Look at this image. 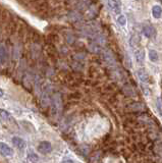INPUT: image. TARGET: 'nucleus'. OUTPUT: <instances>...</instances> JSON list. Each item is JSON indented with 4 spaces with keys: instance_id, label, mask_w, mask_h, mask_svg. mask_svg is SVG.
Listing matches in <instances>:
<instances>
[{
    "instance_id": "9b49d317",
    "label": "nucleus",
    "mask_w": 162,
    "mask_h": 163,
    "mask_svg": "<svg viewBox=\"0 0 162 163\" xmlns=\"http://www.w3.org/2000/svg\"><path fill=\"white\" fill-rule=\"evenodd\" d=\"M27 160H28V163H38L39 161V157L37 156L35 153H30L27 157Z\"/></svg>"
},
{
    "instance_id": "dca6fc26",
    "label": "nucleus",
    "mask_w": 162,
    "mask_h": 163,
    "mask_svg": "<svg viewBox=\"0 0 162 163\" xmlns=\"http://www.w3.org/2000/svg\"><path fill=\"white\" fill-rule=\"evenodd\" d=\"M61 163H75V162H73V160H70V159H65V160H62Z\"/></svg>"
},
{
    "instance_id": "1a4fd4ad",
    "label": "nucleus",
    "mask_w": 162,
    "mask_h": 163,
    "mask_svg": "<svg viewBox=\"0 0 162 163\" xmlns=\"http://www.w3.org/2000/svg\"><path fill=\"white\" fill-rule=\"evenodd\" d=\"M162 14V8L159 6V5H155L152 8V15L154 16L155 18H160V16Z\"/></svg>"
},
{
    "instance_id": "f257e3e1",
    "label": "nucleus",
    "mask_w": 162,
    "mask_h": 163,
    "mask_svg": "<svg viewBox=\"0 0 162 163\" xmlns=\"http://www.w3.org/2000/svg\"><path fill=\"white\" fill-rule=\"evenodd\" d=\"M38 151L42 154H48L52 151V146L51 144L47 142V141H43L38 145Z\"/></svg>"
},
{
    "instance_id": "f03ea898",
    "label": "nucleus",
    "mask_w": 162,
    "mask_h": 163,
    "mask_svg": "<svg viewBox=\"0 0 162 163\" xmlns=\"http://www.w3.org/2000/svg\"><path fill=\"white\" fill-rule=\"evenodd\" d=\"M107 5L110 9L116 14H119L122 11V7H120V3L117 0H107Z\"/></svg>"
},
{
    "instance_id": "2eb2a0df",
    "label": "nucleus",
    "mask_w": 162,
    "mask_h": 163,
    "mask_svg": "<svg viewBox=\"0 0 162 163\" xmlns=\"http://www.w3.org/2000/svg\"><path fill=\"white\" fill-rule=\"evenodd\" d=\"M156 106L158 108V111L160 113V115L162 116V102H161V99H157V103H156Z\"/></svg>"
},
{
    "instance_id": "ddd939ff",
    "label": "nucleus",
    "mask_w": 162,
    "mask_h": 163,
    "mask_svg": "<svg viewBox=\"0 0 162 163\" xmlns=\"http://www.w3.org/2000/svg\"><path fill=\"white\" fill-rule=\"evenodd\" d=\"M149 58L151 61L156 62L158 60V53L155 50H150L149 51Z\"/></svg>"
},
{
    "instance_id": "7ed1b4c3",
    "label": "nucleus",
    "mask_w": 162,
    "mask_h": 163,
    "mask_svg": "<svg viewBox=\"0 0 162 163\" xmlns=\"http://www.w3.org/2000/svg\"><path fill=\"white\" fill-rule=\"evenodd\" d=\"M143 34L147 38H153L156 35V30L151 24H146L143 27Z\"/></svg>"
},
{
    "instance_id": "39448f33",
    "label": "nucleus",
    "mask_w": 162,
    "mask_h": 163,
    "mask_svg": "<svg viewBox=\"0 0 162 163\" xmlns=\"http://www.w3.org/2000/svg\"><path fill=\"white\" fill-rule=\"evenodd\" d=\"M103 57H104V59H105V61H106L109 65H113V64L115 63L114 57H113V55H112V53L110 52V51H108V50L104 51Z\"/></svg>"
},
{
    "instance_id": "20e7f679",
    "label": "nucleus",
    "mask_w": 162,
    "mask_h": 163,
    "mask_svg": "<svg viewBox=\"0 0 162 163\" xmlns=\"http://www.w3.org/2000/svg\"><path fill=\"white\" fill-rule=\"evenodd\" d=\"M0 153L3 155V156H12L13 150L8 145H6V144L0 143Z\"/></svg>"
},
{
    "instance_id": "9d476101",
    "label": "nucleus",
    "mask_w": 162,
    "mask_h": 163,
    "mask_svg": "<svg viewBox=\"0 0 162 163\" xmlns=\"http://www.w3.org/2000/svg\"><path fill=\"white\" fill-rule=\"evenodd\" d=\"M134 56H136V59L138 61V63H143L145 59V52L143 50H138L134 53Z\"/></svg>"
},
{
    "instance_id": "0eeeda50",
    "label": "nucleus",
    "mask_w": 162,
    "mask_h": 163,
    "mask_svg": "<svg viewBox=\"0 0 162 163\" xmlns=\"http://www.w3.org/2000/svg\"><path fill=\"white\" fill-rule=\"evenodd\" d=\"M137 75H138V78L143 83H147V82L149 81V75H148V73L143 69H140L138 72H137Z\"/></svg>"
},
{
    "instance_id": "f3484780",
    "label": "nucleus",
    "mask_w": 162,
    "mask_h": 163,
    "mask_svg": "<svg viewBox=\"0 0 162 163\" xmlns=\"http://www.w3.org/2000/svg\"><path fill=\"white\" fill-rule=\"evenodd\" d=\"M2 96H3V91L0 89V97H2Z\"/></svg>"
},
{
    "instance_id": "4468645a",
    "label": "nucleus",
    "mask_w": 162,
    "mask_h": 163,
    "mask_svg": "<svg viewBox=\"0 0 162 163\" xmlns=\"http://www.w3.org/2000/svg\"><path fill=\"white\" fill-rule=\"evenodd\" d=\"M117 23H118L120 26L125 27V24H127V18H125V15H119L118 18H117Z\"/></svg>"
},
{
    "instance_id": "f8f14e48",
    "label": "nucleus",
    "mask_w": 162,
    "mask_h": 163,
    "mask_svg": "<svg viewBox=\"0 0 162 163\" xmlns=\"http://www.w3.org/2000/svg\"><path fill=\"white\" fill-rule=\"evenodd\" d=\"M8 118H9V113H8L6 110L0 108V120L5 121V120H7Z\"/></svg>"
},
{
    "instance_id": "423d86ee",
    "label": "nucleus",
    "mask_w": 162,
    "mask_h": 163,
    "mask_svg": "<svg viewBox=\"0 0 162 163\" xmlns=\"http://www.w3.org/2000/svg\"><path fill=\"white\" fill-rule=\"evenodd\" d=\"M12 144L15 145L16 148L18 149H24V147H26V142L23 140V139L18 138V137H15L12 138Z\"/></svg>"
},
{
    "instance_id": "6e6552de",
    "label": "nucleus",
    "mask_w": 162,
    "mask_h": 163,
    "mask_svg": "<svg viewBox=\"0 0 162 163\" xmlns=\"http://www.w3.org/2000/svg\"><path fill=\"white\" fill-rule=\"evenodd\" d=\"M7 59V51L4 46H0V63H4Z\"/></svg>"
}]
</instances>
